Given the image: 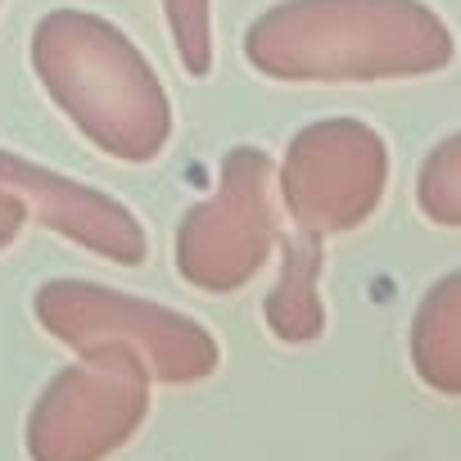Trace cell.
Returning a JSON list of instances; mask_svg holds the SVG:
<instances>
[{
	"label": "cell",
	"mask_w": 461,
	"mask_h": 461,
	"mask_svg": "<svg viewBox=\"0 0 461 461\" xmlns=\"http://www.w3.org/2000/svg\"><path fill=\"white\" fill-rule=\"evenodd\" d=\"M245 59L272 82H411L456 59L425 0H276L245 32Z\"/></svg>",
	"instance_id": "cell-1"
},
{
	"label": "cell",
	"mask_w": 461,
	"mask_h": 461,
	"mask_svg": "<svg viewBox=\"0 0 461 461\" xmlns=\"http://www.w3.org/2000/svg\"><path fill=\"white\" fill-rule=\"evenodd\" d=\"M55 109L109 158L154 163L172 140V100L145 50L104 14L50 10L28 41Z\"/></svg>",
	"instance_id": "cell-2"
},
{
	"label": "cell",
	"mask_w": 461,
	"mask_h": 461,
	"mask_svg": "<svg viewBox=\"0 0 461 461\" xmlns=\"http://www.w3.org/2000/svg\"><path fill=\"white\" fill-rule=\"evenodd\" d=\"M32 312L50 339L73 353L127 348L158 384H199L217 371L221 348L212 330L167 303L122 294L100 281L55 276L37 285Z\"/></svg>",
	"instance_id": "cell-3"
},
{
	"label": "cell",
	"mask_w": 461,
	"mask_h": 461,
	"mask_svg": "<svg viewBox=\"0 0 461 461\" xmlns=\"http://www.w3.org/2000/svg\"><path fill=\"white\" fill-rule=\"evenodd\" d=\"M272 185L276 163L263 145H236L221 154L217 190L181 212L172 236V267L190 290L236 294L263 272L281 240Z\"/></svg>",
	"instance_id": "cell-4"
},
{
	"label": "cell",
	"mask_w": 461,
	"mask_h": 461,
	"mask_svg": "<svg viewBox=\"0 0 461 461\" xmlns=\"http://www.w3.org/2000/svg\"><path fill=\"white\" fill-rule=\"evenodd\" d=\"M149 384V371L127 348L77 353L28 411V461H109L145 425Z\"/></svg>",
	"instance_id": "cell-5"
},
{
	"label": "cell",
	"mask_w": 461,
	"mask_h": 461,
	"mask_svg": "<svg viewBox=\"0 0 461 461\" xmlns=\"http://www.w3.org/2000/svg\"><path fill=\"white\" fill-rule=\"evenodd\" d=\"M276 185L299 230L344 236L371 221L389 190V145L362 118H317L290 136Z\"/></svg>",
	"instance_id": "cell-6"
},
{
	"label": "cell",
	"mask_w": 461,
	"mask_h": 461,
	"mask_svg": "<svg viewBox=\"0 0 461 461\" xmlns=\"http://www.w3.org/2000/svg\"><path fill=\"white\" fill-rule=\"evenodd\" d=\"M0 190L19 194L28 217L50 226L55 236L73 240L77 249L100 254L104 263L140 267L149 258V236H145L140 217L122 199H113L86 181H73V176H64L46 163H32L14 149H0Z\"/></svg>",
	"instance_id": "cell-7"
},
{
	"label": "cell",
	"mask_w": 461,
	"mask_h": 461,
	"mask_svg": "<svg viewBox=\"0 0 461 461\" xmlns=\"http://www.w3.org/2000/svg\"><path fill=\"white\" fill-rule=\"evenodd\" d=\"M276 249H281V272L263 299V321L290 348L317 344L326 335V303H321L326 249H321V236L294 230V236L276 240Z\"/></svg>",
	"instance_id": "cell-8"
},
{
	"label": "cell",
	"mask_w": 461,
	"mask_h": 461,
	"mask_svg": "<svg viewBox=\"0 0 461 461\" xmlns=\"http://www.w3.org/2000/svg\"><path fill=\"white\" fill-rule=\"evenodd\" d=\"M407 357L425 389L461 398V267L420 294L407 326Z\"/></svg>",
	"instance_id": "cell-9"
},
{
	"label": "cell",
	"mask_w": 461,
	"mask_h": 461,
	"mask_svg": "<svg viewBox=\"0 0 461 461\" xmlns=\"http://www.w3.org/2000/svg\"><path fill=\"white\" fill-rule=\"evenodd\" d=\"M416 208L434 226L461 230V131L429 145L416 167Z\"/></svg>",
	"instance_id": "cell-10"
},
{
	"label": "cell",
	"mask_w": 461,
	"mask_h": 461,
	"mask_svg": "<svg viewBox=\"0 0 461 461\" xmlns=\"http://www.w3.org/2000/svg\"><path fill=\"white\" fill-rule=\"evenodd\" d=\"M163 19L172 50L185 68V77L212 73V0H163Z\"/></svg>",
	"instance_id": "cell-11"
},
{
	"label": "cell",
	"mask_w": 461,
	"mask_h": 461,
	"mask_svg": "<svg viewBox=\"0 0 461 461\" xmlns=\"http://www.w3.org/2000/svg\"><path fill=\"white\" fill-rule=\"evenodd\" d=\"M23 226H28V208L19 194L10 190H0V249H10L19 236H23Z\"/></svg>",
	"instance_id": "cell-12"
},
{
	"label": "cell",
	"mask_w": 461,
	"mask_h": 461,
	"mask_svg": "<svg viewBox=\"0 0 461 461\" xmlns=\"http://www.w3.org/2000/svg\"><path fill=\"white\" fill-rule=\"evenodd\" d=\"M0 5H5V0H0Z\"/></svg>",
	"instance_id": "cell-13"
}]
</instances>
